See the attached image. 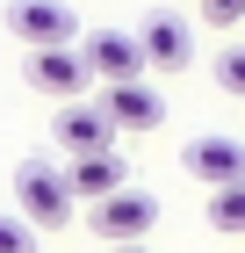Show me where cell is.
I'll return each mask as SVG.
<instances>
[{
    "instance_id": "1",
    "label": "cell",
    "mask_w": 245,
    "mask_h": 253,
    "mask_svg": "<svg viewBox=\"0 0 245 253\" xmlns=\"http://www.w3.org/2000/svg\"><path fill=\"white\" fill-rule=\"evenodd\" d=\"M15 203H22V217H29L36 232L72 224V210H79V195H72V181H65V167H43V159H22V167H15Z\"/></svg>"
},
{
    "instance_id": "2",
    "label": "cell",
    "mask_w": 245,
    "mask_h": 253,
    "mask_svg": "<svg viewBox=\"0 0 245 253\" xmlns=\"http://www.w3.org/2000/svg\"><path fill=\"white\" fill-rule=\"evenodd\" d=\"M7 37L22 51H72L79 43V15L65 0H7Z\"/></svg>"
},
{
    "instance_id": "3",
    "label": "cell",
    "mask_w": 245,
    "mask_h": 253,
    "mask_svg": "<svg viewBox=\"0 0 245 253\" xmlns=\"http://www.w3.org/2000/svg\"><path fill=\"white\" fill-rule=\"evenodd\" d=\"M79 58H87V73H94L101 87H123V80H144L151 73L144 43H137L130 29H94V37L79 43Z\"/></svg>"
},
{
    "instance_id": "4",
    "label": "cell",
    "mask_w": 245,
    "mask_h": 253,
    "mask_svg": "<svg viewBox=\"0 0 245 253\" xmlns=\"http://www.w3.org/2000/svg\"><path fill=\"white\" fill-rule=\"evenodd\" d=\"M151 224H159V195L151 188H123L108 203H94V239H108V246H144Z\"/></svg>"
},
{
    "instance_id": "5",
    "label": "cell",
    "mask_w": 245,
    "mask_h": 253,
    "mask_svg": "<svg viewBox=\"0 0 245 253\" xmlns=\"http://www.w3.org/2000/svg\"><path fill=\"white\" fill-rule=\"evenodd\" d=\"M137 43H144L151 73H188L195 65V29L173 15V7H151V15L137 22Z\"/></svg>"
},
{
    "instance_id": "6",
    "label": "cell",
    "mask_w": 245,
    "mask_h": 253,
    "mask_svg": "<svg viewBox=\"0 0 245 253\" xmlns=\"http://www.w3.org/2000/svg\"><path fill=\"white\" fill-rule=\"evenodd\" d=\"M51 137H58L72 159H87V152H115V137H123V130L108 123L101 101H65V109L51 116Z\"/></svg>"
},
{
    "instance_id": "7",
    "label": "cell",
    "mask_w": 245,
    "mask_h": 253,
    "mask_svg": "<svg viewBox=\"0 0 245 253\" xmlns=\"http://www.w3.org/2000/svg\"><path fill=\"white\" fill-rule=\"evenodd\" d=\"M180 167H188L209 195L238 188L245 181V137H188V145H180Z\"/></svg>"
},
{
    "instance_id": "8",
    "label": "cell",
    "mask_w": 245,
    "mask_h": 253,
    "mask_svg": "<svg viewBox=\"0 0 245 253\" xmlns=\"http://www.w3.org/2000/svg\"><path fill=\"white\" fill-rule=\"evenodd\" d=\"M22 80L36 94H51V101H79L94 73H87V58H79V43H72V51H29L22 58Z\"/></svg>"
},
{
    "instance_id": "9",
    "label": "cell",
    "mask_w": 245,
    "mask_h": 253,
    "mask_svg": "<svg viewBox=\"0 0 245 253\" xmlns=\"http://www.w3.org/2000/svg\"><path fill=\"white\" fill-rule=\"evenodd\" d=\"M101 109H108V123L115 130H159L166 123V101H159V87L151 80H123V87H101Z\"/></svg>"
},
{
    "instance_id": "10",
    "label": "cell",
    "mask_w": 245,
    "mask_h": 253,
    "mask_svg": "<svg viewBox=\"0 0 245 253\" xmlns=\"http://www.w3.org/2000/svg\"><path fill=\"white\" fill-rule=\"evenodd\" d=\"M65 181H72L79 203H108V195L130 188V167H123L115 152H87V159H72V167H65Z\"/></svg>"
},
{
    "instance_id": "11",
    "label": "cell",
    "mask_w": 245,
    "mask_h": 253,
    "mask_svg": "<svg viewBox=\"0 0 245 253\" xmlns=\"http://www.w3.org/2000/svg\"><path fill=\"white\" fill-rule=\"evenodd\" d=\"M209 224H216V232H231V239L245 232V181H238V188H216V195H209Z\"/></svg>"
},
{
    "instance_id": "12",
    "label": "cell",
    "mask_w": 245,
    "mask_h": 253,
    "mask_svg": "<svg viewBox=\"0 0 245 253\" xmlns=\"http://www.w3.org/2000/svg\"><path fill=\"white\" fill-rule=\"evenodd\" d=\"M209 73H216V87H224L231 101H245V43H224V51L209 58Z\"/></svg>"
},
{
    "instance_id": "13",
    "label": "cell",
    "mask_w": 245,
    "mask_h": 253,
    "mask_svg": "<svg viewBox=\"0 0 245 253\" xmlns=\"http://www.w3.org/2000/svg\"><path fill=\"white\" fill-rule=\"evenodd\" d=\"M0 253H36V224H29V217H0Z\"/></svg>"
},
{
    "instance_id": "14",
    "label": "cell",
    "mask_w": 245,
    "mask_h": 253,
    "mask_svg": "<svg viewBox=\"0 0 245 253\" xmlns=\"http://www.w3.org/2000/svg\"><path fill=\"white\" fill-rule=\"evenodd\" d=\"M195 7H202L209 29H238V22H245V0H195Z\"/></svg>"
},
{
    "instance_id": "15",
    "label": "cell",
    "mask_w": 245,
    "mask_h": 253,
    "mask_svg": "<svg viewBox=\"0 0 245 253\" xmlns=\"http://www.w3.org/2000/svg\"><path fill=\"white\" fill-rule=\"evenodd\" d=\"M115 253H151V246H115Z\"/></svg>"
}]
</instances>
